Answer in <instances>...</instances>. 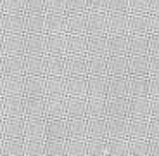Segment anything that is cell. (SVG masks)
<instances>
[{
    "instance_id": "cell-5",
    "label": "cell",
    "mask_w": 159,
    "mask_h": 156,
    "mask_svg": "<svg viewBox=\"0 0 159 156\" xmlns=\"http://www.w3.org/2000/svg\"><path fill=\"white\" fill-rule=\"evenodd\" d=\"M128 52L130 56H149V36L130 35L128 36Z\"/></svg>"
},
{
    "instance_id": "cell-8",
    "label": "cell",
    "mask_w": 159,
    "mask_h": 156,
    "mask_svg": "<svg viewBox=\"0 0 159 156\" xmlns=\"http://www.w3.org/2000/svg\"><path fill=\"white\" fill-rule=\"evenodd\" d=\"M111 94L116 99H125V96H128V80L125 76H116V78H112Z\"/></svg>"
},
{
    "instance_id": "cell-27",
    "label": "cell",
    "mask_w": 159,
    "mask_h": 156,
    "mask_svg": "<svg viewBox=\"0 0 159 156\" xmlns=\"http://www.w3.org/2000/svg\"><path fill=\"white\" fill-rule=\"evenodd\" d=\"M93 47H95L97 50H99V49L102 50V49L106 47V44H104V40H95V42H93Z\"/></svg>"
},
{
    "instance_id": "cell-16",
    "label": "cell",
    "mask_w": 159,
    "mask_h": 156,
    "mask_svg": "<svg viewBox=\"0 0 159 156\" xmlns=\"http://www.w3.org/2000/svg\"><path fill=\"white\" fill-rule=\"evenodd\" d=\"M147 135H151L152 139H159V118H151L149 120Z\"/></svg>"
},
{
    "instance_id": "cell-10",
    "label": "cell",
    "mask_w": 159,
    "mask_h": 156,
    "mask_svg": "<svg viewBox=\"0 0 159 156\" xmlns=\"http://www.w3.org/2000/svg\"><path fill=\"white\" fill-rule=\"evenodd\" d=\"M111 73L116 76H125L128 73V61L125 56H114L111 59Z\"/></svg>"
},
{
    "instance_id": "cell-26",
    "label": "cell",
    "mask_w": 159,
    "mask_h": 156,
    "mask_svg": "<svg viewBox=\"0 0 159 156\" xmlns=\"http://www.w3.org/2000/svg\"><path fill=\"white\" fill-rule=\"evenodd\" d=\"M104 87H106V85H104V82H95V83H93V88H95L97 92H102Z\"/></svg>"
},
{
    "instance_id": "cell-21",
    "label": "cell",
    "mask_w": 159,
    "mask_h": 156,
    "mask_svg": "<svg viewBox=\"0 0 159 156\" xmlns=\"http://www.w3.org/2000/svg\"><path fill=\"white\" fill-rule=\"evenodd\" d=\"M151 99V116L159 118V97H149Z\"/></svg>"
},
{
    "instance_id": "cell-6",
    "label": "cell",
    "mask_w": 159,
    "mask_h": 156,
    "mask_svg": "<svg viewBox=\"0 0 159 156\" xmlns=\"http://www.w3.org/2000/svg\"><path fill=\"white\" fill-rule=\"evenodd\" d=\"M147 127H149V120L145 118H131L128 121V134L135 139H143L147 135Z\"/></svg>"
},
{
    "instance_id": "cell-12",
    "label": "cell",
    "mask_w": 159,
    "mask_h": 156,
    "mask_svg": "<svg viewBox=\"0 0 159 156\" xmlns=\"http://www.w3.org/2000/svg\"><path fill=\"white\" fill-rule=\"evenodd\" d=\"M111 113L118 118H123L125 115H128V101L125 99H114L111 102Z\"/></svg>"
},
{
    "instance_id": "cell-14",
    "label": "cell",
    "mask_w": 159,
    "mask_h": 156,
    "mask_svg": "<svg viewBox=\"0 0 159 156\" xmlns=\"http://www.w3.org/2000/svg\"><path fill=\"white\" fill-rule=\"evenodd\" d=\"M111 128H112V132H114V135H125L128 132V123L125 120H121V118H116L111 123Z\"/></svg>"
},
{
    "instance_id": "cell-19",
    "label": "cell",
    "mask_w": 159,
    "mask_h": 156,
    "mask_svg": "<svg viewBox=\"0 0 159 156\" xmlns=\"http://www.w3.org/2000/svg\"><path fill=\"white\" fill-rule=\"evenodd\" d=\"M111 9L116 14H125L128 11V0H111Z\"/></svg>"
},
{
    "instance_id": "cell-3",
    "label": "cell",
    "mask_w": 159,
    "mask_h": 156,
    "mask_svg": "<svg viewBox=\"0 0 159 156\" xmlns=\"http://www.w3.org/2000/svg\"><path fill=\"white\" fill-rule=\"evenodd\" d=\"M128 96L130 97H149V78L147 76H130L128 78Z\"/></svg>"
},
{
    "instance_id": "cell-2",
    "label": "cell",
    "mask_w": 159,
    "mask_h": 156,
    "mask_svg": "<svg viewBox=\"0 0 159 156\" xmlns=\"http://www.w3.org/2000/svg\"><path fill=\"white\" fill-rule=\"evenodd\" d=\"M128 31H130V35L149 36V14H130L128 16Z\"/></svg>"
},
{
    "instance_id": "cell-28",
    "label": "cell",
    "mask_w": 159,
    "mask_h": 156,
    "mask_svg": "<svg viewBox=\"0 0 159 156\" xmlns=\"http://www.w3.org/2000/svg\"><path fill=\"white\" fill-rule=\"evenodd\" d=\"M93 5H104V0H93Z\"/></svg>"
},
{
    "instance_id": "cell-7",
    "label": "cell",
    "mask_w": 159,
    "mask_h": 156,
    "mask_svg": "<svg viewBox=\"0 0 159 156\" xmlns=\"http://www.w3.org/2000/svg\"><path fill=\"white\" fill-rule=\"evenodd\" d=\"M111 30L112 33L119 36H125L128 33V14H114L111 17Z\"/></svg>"
},
{
    "instance_id": "cell-11",
    "label": "cell",
    "mask_w": 159,
    "mask_h": 156,
    "mask_svg": "<svg viewBox=\"0 0 159 156\" xmlns=\"http://www.w3.org/2000/svg\"><path fill=\"white\" fill-rule=\"evenodd\" d=\"M131 14H149V0H128Z\"/></svg>"
},
{
    "instance_id": "cell-15",
    "label": "cell",
    "mask_w": 159,
    "mask_h": 156,
    "mask_svg": "<svg viewBox=\"0 0 159 156\" xmlns=\"http://www.w3.org/2000/svg\"><path fill=\"white\" fill-rule=\"evenodd\" d=\"M149 56L159 57V35H149Z\"/></svg>"
},
{
    "instance_id": "cell-1",
    "label": "cell",
    "mask_w": 159,
    "mask_h": 156,
    "mask_svg": "<svg viewBox=\"0 0 159 156\" xmlns=\"http://www.w3.org/2000/svg\"><path fill=\"white\" fill-rule=\"evenodd\" d=\"M128 115L131 118H145L151 116V99L149 97H130L128 101Z\"/></svg>"
},
{
    "instance_id": "cell-23",
    "label": "cell",
    "mask_w": 159,
    "mask_h": 156,
    "mask_svg": "<svg viewBox=\"0 0 159 156\" xmlns=\"http://www.w3.org/2000/svg\"><path fill=\"white\" fill-rule=\"evenodd\" d=\"M93 23H95V28H100V30H104V26H106V19L104 17H97Z\"/></svg>"
},
{
    "instance_id": "cell-25",
    "label": "cell",
    "mask_w": 159,
    "mask_h": 156,
    "mask_svg": "<svg viewBox=\"0 0 159 156\" xmlns=\"http://www.w3.org/2000/svg\"><path fill=\"white\" fill-rule=\"evenodd\" d=\"M152 153H154V156H159V139H154V142H152Z\"/></svg>"
},
{
    "instance_id": "cell-17",
    "label": "cell",
    "mask_w": 159,
    "mask_h": 156,
    "mask_svg": "<svg viewBox=\"0 0 159 156\" xmlns=\"http://www.w3.org/2000/svg\"><path fill=\"white\" fill-rule=\"evenodd\" d=\"M149 35H159V14H149Z\"/></svg>"
},
{
    "instance_id": "cell-4",
    "label": "cell",
    "mask_w": 159,
    "mask_h": 156,
    "mask_svg": "<svg viewBox=\"0 0 159 156\" xmlns=\"http://www.w3.org/2000/svg\"><path fill=\"white\" fill-rule=\"evenodd\" d=\"M128 73L131 76H147L149 78V56H130Z\"/></svg>"
},
{
    "instance_id": "cell-13",
    "label": "cell",
    "mask_w": 159,
    "mask_h": 156,
    "mask_svg": "<svg viewBox=\"0 0 159 156\" xmlns=\"http://www.w3.org/2000/svg\"><path fill=\"white\" fill-rule=\"evenodd\" d=\"M131 148H133V154H137V156H145L149 151V144L145 139H137L131 144Z\"/></svg>"
},
{
    "instance_id": "cell-9",
    "label": "cell",
    "mask_w": 159,
    "mask_h": 156,
    "mask_svg": "<svg viewBox=\"0 0 159 156\" xmlns=\"http://www.w3.org/2000/svg\"><path fill=\"white\" fill-rule=\"evenodd\" d=\"M109 47H111V52L114 56H125L128 52V36H112Z\"/></svg>"
},
{
    "instance_id": "cell-22",
    "label": "cell",
    "mask_w": 159,
    "mask_h": 156,
    "mask_svg": "<svg viewBox=\"0 0 159 156\" xmlns=\"http://www.w3.org/2000/svg\"><path fill=\"white\" fill-rule=\"evenodd\" d=\"M149 14H159V0H149Z\"/></svg>"
},
{
    "instance_id": "cell-18",
    "label": "cell",
    "mask_w": 159,
    "mask_h": 156,
    "mask_svg": "<svg viewBox=\"0 0 159 156\" xmlns=\"http://www.w3.org/2000/svg\"><path fill=\"white\" fill-rule=\"evenodd\" d=\"M149 97H159V76L149 78Z\"/></svg>"
},
{
    "instance_id": "cell-24",
    "label": "cell",
    "mask_w": 159,
    "mask_h": 156,
    "mask_svg": "<svg viewBox=\"0 0 159 156\" xmlns=\"http://www.w3.org/2000/svg\"><path fill=\"white\" fill-rule=\"evenodd\" d=\"M93 69H95V71H104V69H106V64H104V61H95V64H93Z\"/></svg>"
},
{
    "instance_id": "cell-20",
    "label": "cell",
    "mask_w": 159,
    "mask_h": 156,
    "mask_svg": "<svg viewBox=\"0 0 159 156\" xmlns=\"http://www.w3.org/2000/svg\"><path fill=\"white\" fill-rule=\"evenodd\" d=\"M151 76H159V57L149 56V78Z\"/></svg>"
}]
</instances>
